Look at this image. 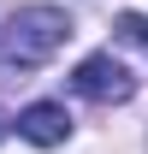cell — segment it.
<instances>
[{"mask_svg": "<svg viewBox=\"0 0 148 154\" xmlns=\"http://www.w3.org/2000/svg\"><path fill=\"white\" fill-rule=\"evenodd\" d=\"M119 36L125 42H148V18L142 12H125V18H119Z\"/></svg>", "mask_w": 148, "mask_h": 154, "instance_id": "obj_4", "label": "cell"}, {"mask_svg": "<svg viewBox=\"0 0 148 154\" xmlns=\"http://www.w3.org/2000/svg\"><path fill=\"white\" fill-rule=\"evenodd\" d=\"M0 42H6V59L12 65H42V59H54L65 42H71V18L59 12V6H18L12 18H6V30H0Z\"/></svg>", "mask_w": 148, "mask_h": 154, "instance_id": "obj_1", "label": "cell"}, {"mask_svg": "<svg viewBox=\"0 0 148 154\" xmlns=\"http://www.w3.org/2000/svg\"><path fill=\"white\" fill-rule=\"evenodd\" d=\"M71 89H77L83 101H101V107H113V101H130V95H136V77H130L113 54H89V59L71 71Z\"/></svg>", "mask_w": 148, "mask_h": 154, "instance_id": "obj_2", "label": "cell"}, {"mask_svg": "<svg viewBox=\"0 0 148 154\" xmlns=\"http://www.w3.org/2000/svg\"><path fill=\"white\" fill-rule=\"evenodd\" d=\"M18 136L36 142V148H59V142L71 136V113H65L59 101H30L18 113Z\"/></svg>", "mask_w": 148, "mask_h": 154, "instance_id": "obj_3", "label": "cell"}, {"mask_svg": "<svg viewBox=\"0 0 148 154\" xmlns=\"http://www.w3.org/2000/svg\"><path fill=\"white\" fill-rule=\"evenodd\" d=\"M0 136H6V119H0Z\"/></svg>", "mask_w": 148, "mask_h": 154, "instance_id": "obj_5", "label": "cell"}]
</instances>
